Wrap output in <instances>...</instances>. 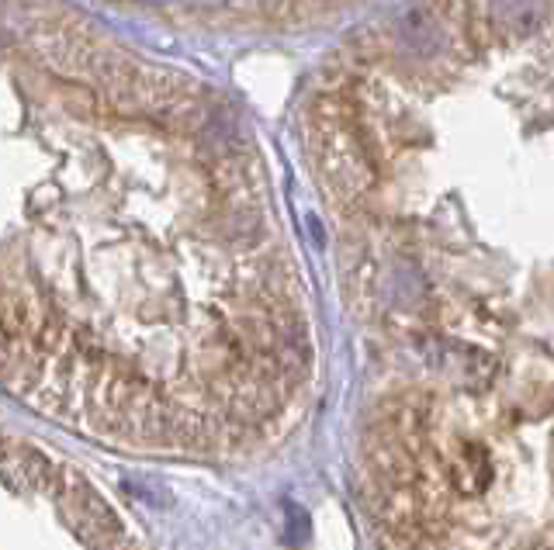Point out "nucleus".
<instances>
[{
	"mask_svg": "<svg viewBox=\"0 0 554 550\" xmlns=\"http://www.w3.org/2000/svg\"><path fill=\"white\" fill-rule=\"evenodd\" d=\"M146 4H191V0H146Z\"/></svg>",
	"mask_w": 554,
	"mask_h": 550,
	"instance_id": "obj_1",
	"label": "nucleus"
}]
</instances>
